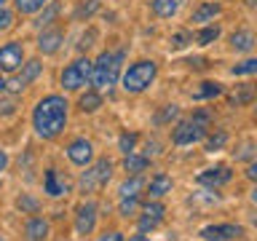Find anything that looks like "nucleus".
Returning a JSON list of instances; mask_svg holds the SVG:
<instances>
[{
    "instance_id": "1",
    "label": "nucleus",
    "mask_w": 257,
    "mask_h": 241,
    "mask_svg": "<svg viewBox=\"0 0 257 241\" xmlns=\"http://www.w3.org/2000/svg\"><path fill=\"white\" fill-rule=\"evenodd\" d=\"M72 115V102L62 91H48L32 104L30 110V129L40 142H56L67 132Z\"/></svg>"
},
{
    "instance_id": "2",
    "label": "nucleus",
    "mask_w": 257,
    "mask_h": 241,
    "mask_svg": "<svg viewBox=\"0 0 257 241\" xmlns=\"http://www.w3.org/2000/svg\"><path fill=\"white\" fill-rule=\"evenodd\" d=\"M158 75H161V64L156 59H150V56H140V59L123 64L118 86L126 96H142L156 86Z\"/></svg>"
},
{
    "instance_id": "3",
    "label": "nucleus",
    "mask_w": 257,
    "mask_h": 241,
    "mask_svg": "<svg viewBox=\"0 0 257 241\" xmlns=\"http://www.w3.org/2000/svg\"><path fill=\"white\" fill-rule=\"evenodd\" d=\"M126 64V48H104L91 59V88L110 91L118 86L120 70Z\"/></svg>"
},
{
    "instance_id": "4",
    "label": "nucleus",
    "mask_w": 257,
    "mask_h": 241,
    "mask_svg": "<svg viewBox=\"0 0 257 241\" xmlns=\"http://www.w3.org/2000/svg\"><path fill=\"white\" fill-rule=\"evenodd\" d=\"M112 177H115V161H112L110 156H96L91 164L78 172L75 190L83 198H96L102 190H107Z\"/></svg>"
},
{
    "instance_id": "5",
    "label": "nucleus",
    "mask_w": 257,
    "mask_h": 241,
    "mask_svg": "<svg viewBox=\"0 0 257 241\" xmlns=\"http://www.w3.org/2000/svg\"><path fill=\"white\" fill-rule=\"evenodd\" d=\"M86 86H91V56L78 54L59 70V88L62 94H78Z\"/></svg>"
},
{
    "instance_id": "6",
    "label": "nucleus",
    "mask_w": 257,
    "mask_h": 241,
    "mask_svg": "<svg viewBox=\"0 0 257 241\" xmlns=\"http://www.w3.org/2000/svg\"><path fill=\"white\" fill-rule=\"evenodd\" d=\"M209 132V126L193 120L190 115H180L169 129V142L172 148H193V145H201L204 137Z\"/></svg>"
},
{
    "instance_id": "7",
    "label": "nucleus",
    "mask_w": 257,
    "mask_h": 241,
    "mask_svg": "<svg viewBox=\"0 0 257 241\" xmlns=\"http://www.w3.org/2000/svg\"><path fill=\"white\" fill-rule=\"evenodd\" d=\"M43 67H46V64H43L40 56H30V59H24V64L14 72V75H6V94L22 96L40 75H43Z\"/></svg>"
},
{
    "instance_id": "8",
    "label": "nucleus",
    "mask_w": 257,
    "mask_h": 241,
    "mask_svg": "<svg viewBox=\"0 0 257 241\" xmlns=\"http://www.w3.org/2000/svg\"><path fill=\"white\" fill-rule=\"evenodd\" d=\"M169 214V206L164 198H142L140 204V212H137L134 222H137V233H145V236H150L153 230H158L161 225H164Z\"/></svg>"
},
{
    "instance_id": "9",
    "label": "nucleus",
    "mask_w": 257,
    "mask_h": 241,
    "mask_svg": "<svg viewBox=\"0 0 257 241\" xmlns=\"http://www.w3.org/2000/svg\"><path fill=\"white\" fill-rule=\"evenodd\" d=\"M96 225H99V201L83 198L72 212V230H75V236L88 238L96 233Z\"/></svg>"
},
{
    "instance_id": "10",
    "label": "nucleus",
    "mask_w": 257,
    "mask_h": 241,
    "mask_svg": "<svg viewBox=\"0 0 257 241\" xmlns=\"http://www.w3.org/2000/svg\"><path fill=\"white\" fill-rule=\"evenodd\" d=\"M64 40H67L64 24L62 22L48 24V27L35 32V51H38V56H56L64 48Z\"/></svg>"
},
{
    "instance_id": "11",
    "label": "nucleus",
    "mask_w": 257,
    "mask_h": 241,
    "mask_svg": "<svg viewBox=\"0 0 257 241\" xmlns=\"http://www.w3.org/2000/svg\"><path fill=\"white\" fill-rule=\"evenodd\" d=\"M64 158H67L70 166H75V169L88 166V164L96 158V145H94V140H91V137H83V134H78V137H72V140H67V145H64Z\"/></svg>"
},
{
    "instance_id": "12",
    "label": "nucleus",
    "mask_w": 257,
    "mask_h": 241,
    "mask_svg": "<svg viewBox=\"0 0 257 241\" xmlns=\"http://www.w3.org/2000/svg\"><path fill=\"white\" fill-rule=\"evenodd\" d=\"M236 180V169L230 164H214V166H206L196 174V185L198 188H206V190H220L225 185H230Z\"/></svg>"
},
{
    "instance_id": "13",
    "label": "nucleus",
    "mask_w": 257,
    "mask_h": 241,
    "mask_svg": "<svg viewBox=\"0 0 257 241\" xmlns=\"http://www.w3.org/2000/svg\"><path fill=\"white\" fill-rule=\"evenodd\" d=\"M72 190H75V182H72L62 169H56V166L43 169V193H46V198L59 201V198H67Z\"/></svg>"
},
{
    "instance_id": "14",
    "label": "nucleus",
    "mask_w": 257,
    "mask_h": 241,
    "mask_svg": "<svg viewBox=\"0 0 257 241\" xmlns=\"http://www.w3.org/2000/svg\"><path fill=\"white\" fill-rule=\"evenodd\" d=\"M27 59V48H24L22 40H6L0 43V72L3 75H14L16 70Z\"/></svg>"
},
{
    "instance_id": "15",
    "label": "nucleus",
    "mask_w": 257,
    "mask_h": 241,
    "mask_svg": "<svg viewBox=\"0 0 257 241\" xmlns=\"http://www.w3.org/2000/svg\"><path fill=\"white\" fill-rule=\"evenodd\" d=\"M244 225L238 222H209L198 230V236L204 241H238L244 238Z\"/></svg>"
},
{
    "instance_id": "16",
    "label": "nucleus",
    "mask_w": 257,
    "mask_h": 241,
    "mask_svg": "<svg viewBox=\"0 0 257 241\" xmlns=\"http://www.w3.org/2000/svg\"><path fill=\"white\" fill-rule=\"evenodd\" d=\"M24 241H48L51 238V220L46 214H30L22 222Z\"/></svg>"
},
{
    "instance_id": "17",
    "label": "nucleus",
    "mask_w": 257,
    "mask_h": 241,
    "mask_svg": "<svg viewBox=\"0 0 257 241\" xmlns=\"http://www.w3.org/2000/svg\"><path fill=\"white\" fill-rule=\"evenodd\" d=\"M222 3L220 0H201V3L190 11V16H188V22H190V27H201V24H212V22H217L222 16Z\"/></svg>"
},
{
    "instance_id": "18",
    "label": "nucleus",
    "mask_w": 257,
    "mask_h": 241,
    "mask_svg": "<svg viewBox=\"0 0 257 241\" xmlns=\"http://www.w3.org/2000/svg\"><path fill=\"white\" fill-rule=\"evenodd\" d=\"M102 107H104V94L91 88V86H86L83 91H78V99L72 104V110L80 112V115H94V112H99Z\"/></svg>"
},
{
    "instance_id": "19",
    "label": "nucleus",
    "mask_w": 257,
    "mask_h": 241,
    "mask_svg": "<svg viewBox=\"0 0 257 241\" xmlns=\"http://www.w3.org/2000/svg\"><path fill=\"white\" fill-rule=\"evenodd\" d=\"M254 46H257V38H254V32L249 30V27H238V30H233L230 35H228V48H230L233 54L252 56Z\"/></svg>"
},
{
    "instance_id": "20",
    "label": "nucleus",
    "mask_w": 257,
    "mask_h": 241,
    "mask_svg": "<svg viewBox=\"0 0 257 241\" xmlns=\"http://www.w3.org/2000/svg\"><path fill=\"white\" fill-rule=\"evenodd\" d=\"M174 177L166 174V172H156L145 182V198H166L169 193L174 190Z\"/></svg>"
},
{
    "instance_id": "21",
    "label": "nucleus",
    "mask_w": 257,
    "mask_h": 241,
    "mask_svg": "<svg viewBox=\"0 0 257 241\" xmlns=\"http://www.w3.org/2000/svg\"><path fill=\"white\" fill-rule=\"evenodd\" d=\"M222 94H225V86L220 80L206 78V80H201V83H196V88L190 91V99L193 102H214V99H220Z\"/></svg>"
},
{
    "instance_id": "22",
    "label": "nucleus",
    "mask_w": 257,
    "mask_h": 241,
    "mask_svg": "<svg viewBox=\"0 0 257 241\" xmlns=\"http://www.w3.org/2000/svg\"><path fill=\"white\" fill-rule=\"evenodd\" d=\"M59 16H62V0H51V3H46L35 16H30L32 19V30H43L48 27V24H56L59 22Z\"/></svg>"
},
{
    "instance_id": "23",
    "label": "nucleus",
    "mask_w": 257,
    "mask_h": 241,
    "mask_svg": "<svg viewBox=\"0 0 257 241\" xmlns=\"http://www.w3.org/2000/svg\"><path fill=\"white\" fill-rule=\"evenodd\" d=\"M182 8H185V0H150V14L161 22L177 19Z\"/></svg>"
},
{
    "instance_id": "24",
    "label": "nucleus",
    "mask_w": 257,
    "mask_h": 241,
    "mask_svg": "<svg viewBox=\"0 0 257 241\" xmlns=\"http://www.w3.org/2000/svg\"><path fill=\"white\" fill-rule=\"evenodd\" d=\"M220 38H222V24H220V22L201 24V27L193 30V46H198V48L212 46V43H217Z\"/></svg>"
},
{
    "instance_id": "25",
    "label": "nucleus",
    "mask_w": 257,
    "mask_h": 241,
    "mask_svg": "<svg viewBox=\"0 0 257 241\" xmlns=\"http://www.w3.org/2000/svg\"><path fill=\"white\" fill-rule=\"evenodd\" d=\"M14 209H16L19 214H24V217H30V214H40V212H43V198L35 196V193H30V190L16 193V198H14Z\"/></svg>"
},
{
    "instance_id": "26",
    "label": "nucleus",
    "mask_w": 257,
    "mask_h": 241,
    "mask_svg": "<svg viewBox=\"0 0 257 241\" xmlns=\"http://www.w3.org/2000/svg\"><path fill=\"white\" fill-rule=\"evenodd\" d=\"M222 96L228 99L230 107H249L254 102V86H252V80H246V83H238L233 91H225Z\"/></svg>"
},
{
    "instance_id": "27",
    "label": "nucleus",
    "mask_w": 257,
    "mask_h": 241,
    "mask_svg": "<svg viewBox=\"0 0 257 241\" xmlns=\"http://www.w3.org/2000/svg\"><path fill=\"white\" fill-rule=\"evenodd\" d=\"M150 166H153V161L145 156V153H140V150L126 153V156L120 158V169H123V174H145Z\"/></svg>"
},
{
    "instance_id": "28",
    "label": "nucleus",
    "mask_w": 257,
    "mask_h": 241,
    "mask_svg": "<svg viewBox=\"0 0 257 241\" xmlns=\"http://www.w3.org/2000/svg\"><path fill=\"white\" fill-rule=\"evenodd\" d=\"M201 145H204V153H209V156H212V153H220V150H225L230 145V132L228 129H214L212 126Z\"/></svg>"
},
{
    "instance_id": "29",
    "label": "nucleus",
    "mask_w": 257,
    "mask_h": 241,
    "mask_svg": "<svg viewBox=\"0 0 257 241\" xmlns=\"http://www.w3.org/2000/svg\"><path fill=\"white\" fill-rule=\"evenodd\" d=\"M182 115V107L177 102H169V104H164V107H158L156 112H153V126H158V129H166V126H172L177 118Z\"/></svg>"
},
{
    "instance_id": "30",
    "label": "nucleus",
    "mask_w": 257,
    "mask_h": 241,
    "mask_svg": "<svg viewBox=\"0 0 257 241\" xmlns=\"http://www.w3.org/2000/svg\"><path fill=\"white\" fill-rule=\"evenodd\" d=\"M99 11H102V0H78L70 19L72 22H91Z\"/></svg>"
},
{
    "instance_id": "31",
    "label": "nucleus",
    "mask_w": 257,
    "mask_h": 241,
    "mask_svg": "<svg viewBox=\"0 0 257 241\" xmlns=\"http://www.w3.org/2000/svg\"><path fill=\"white\" fill-rule=\"evenodd\" d=\"M145 182H148V177H145V174H126V180L118 182V198L142 196V193H145Z\"/></svg>"
},
{
    "instance_id": "32",
    "label": "nucleus",
    "mask_w": 257,
    "mask_h": 241,
    "mask_svg": "<svg viewBox=\"0 0 257 241\" xmlns=\"http://www.w3.org/2000/svg\"><path fill=\"white\" fill-rule=\"evenodd\" d=\"M190 46H193V27H180L169 35V51L172 54H180Z\"/></svg>"
},
{
    "instance_id": "33",
    "label": "nucleus",
    "mask_w": 257,
    "mask_h": 241,
    "mask_svg": "<svg viewBox=\"0 0 257 241\" xmlns=\"http://www.w3.org/2000/svg\"><path fill=\"white\" fill-rule=\"evenodd\" d=\"M140 142H142L140 132H134V129H123V132L118 134V140H115V148H118L120 156H126V153H134L137 148H140Z\"/></svg>"
},
{
    "instance_id": "34",
    "label": "nucleus",
    "mask_w": 257,
    "mask_h": 241,
    "mask_svg": "<svg viewBox=\"0 0 257 241\" xmlns=\"http://www.w3.org/2000/svg\"><path fill=\"white\" fill-rule=\"evenodd\" d=\"M145 196H126V198H118L115 204V212L120 220H134L137 212H140V204H142Z\"/></svg>"
},
{
    "instance_id": "35",
    "label": "nucleus",
    "mask_w": 257,
    "mask_h": 241,
    "mask_svg": "<svg viewBox=\"0 0 257 241\" xmlns=\"http://www.w3.org/2000/svg\"><path fill=\"white\" fill-rule=\"evenodd\" d=\"M230 156L236 164H249V161H257V145L252 140H244L236 145V150H230Z\"/></svg>"
},
{
    "instance_id": "36",
    "label": "nucleus",
    "mask_w": 257,
    "mask_h": 241,
    "mask_svg": "<svg viewBox=\"0 0 257 241\" xmlns=\"http://www.w3.org/2000/svg\"><path fill=\"white\" fill-rule=\"evenodd\" d=\"M96 40H99V30H96L94 24H88V27L80 32V38H78V43H75V51L78 54H88L96 46Z\"/></svg>"
},
{
    "instance_id": "37",
    "label": "nucleus",
    "mask_w": 257,
    "mask_h": 241,
    "mask_svg": "<svg viewBox=\"0 0 257 241\" xmlns=\"http://www.w3.org/2000/svg\"><path fill=\"white\" fill-rule=\"evenodd\" d=\"M46 3H51V0H11V8L19 16H35Z\"/></svg>"
},
{
    "instance_id": "38",
    "label": "nucleus",
    "mask_w": 257,
    "mask_h": 241,
    "mask_svg": "<svg viewBox=\"0 0 257 241\" xmlns=\"http://www.w3.org/2000/svg\"><path fill=\"white\" fill-rule=\"evenodd\" d=\"M228 72H230L233 78H252L254 72H257V56H246L244 62H236Z\"/></svg>"
},
{
    "instance_id": "39",
    "label": "nucleus",
    "mask_w": 257,
    "mask_h": 241,
    "mask_svg": "<svg viewBox=\"0 0 257 241\" xmlns=\"http://www.w3.org/2000/svg\"><path fill=\"white\" fill-rule=\"evenodd\" d=\"M19 99L22 96H11V94H0V120L11 118L19 112Z\"/></svg>"
},
{
    "instance_id": "40",
    "label": "nucleus",
    "mask_w": 257,
    "mask_h": 241,
    "mask_svg": "<svg viewBox=\"0 0 257 241\" xmlns=\"http://www.w3.org/2000/svg\"><path fill=\"white\" fill-rule=\"evenodd\" d=\"M16 19H19V14H16L11 6H3V8H0V35L11 32V30L16 27Z\"/></svg>"
},
{
    "instance_id": "41",
    "label": "nucleus",
    "mask_w": 257,
    "mask_h": 241,
    "mask_svg": "<svg viewBox=\"0 0 257 241\" xmlns=\"http://www.w3.org/2000/svg\"><path fill=\"white\" fill-rule=\"evenodd\" d=\"M161 148H164V145H161V142L156 140V137H153V140L148 137V140H145V145H142V148H137V150H140V153H145V156H148L150 161H156V158L161 156V153H164Z\"/></svg>"
},
{
    "instance_id": "42",
    "label": "nucleus",
    "mask_w": 257,
    "mask_h": 241,
    "mask_svg": "<svg viewBox=\"0 0 257 241\" xmlns=\"http://www.w3.org/2000/svg\"><path fill=\"white\" fill-rule=\"evenodd\" d=\"M94 241H126V233L118 230V228H104Z\"/></svg>"
},
{
    "instance_id": "43",
    "label": "nucleus",
    "mask_w": 257,
    "mask_h": 241,
    "mask_svg": "<svg viewBox=\"0 0 257 241\" xmlns=\"http://www.w3.org/2000/svg\"><path fill=\"white\" fill-rule=\"evenodd\" d=\"M8 166H11V153H8L6 148H0V177L8 172Z\"/></svg>"
},
{
    "instance_id": "44",
    "label": "nucleus",
    "mask_w": 257,
    "mask_h": 241,
    "mask_svg": "<svg viewBox=\"0 0 257 241\" xmlns=\"http://www.w3.org/2000/svg\"><path fill=\"white\" fill-rule=\"evenodd\" d=\"M244 177L249 182L257 180V161H249V164H244Z\"/></svg>"
},
{
    "instance_id": "45",
    "label": "nucleus",
    "mask_w": 257,
    "mask_h": 241,
    "mask_svg": "<svg viewBox=\"0 0 257 241\" xmlns=\"http://www.w3.org/2000/svg\"><path fill=\"white\" fill-rule=\"evenodd\" d=\"M126 241H153V238L145 236V233H134V236H126Z\"/></svg>"
},
{
    "instance_id": "46",
    "label": "nucleus",
    "mask_w": 257,
    "mask_h": 241,
    "mask_svg": "<svg viewBox=\"0 0 257 241\" xmlns=\"http://www.w3.org/2000/svg\"><path fill=\"white\" fill-rule=\"evenodd\" d=\"M0 94H6V75L0 72Z\"/></svg>"
},
{
    "instance_id": "47",
    "label": "nucleus",
    "mask_w": 257,
    "mask_h": 241,
    "mask_svg": "<svg viewBox=\"0 0 257 241\" xmlns=\"http://www.w3.org/2000/svg\"><path fill=\"white\" fill-rule=\"evenodd\" d=\"M244 6L249 8V11H254V6H257V0H244Z\"/></svg>"
},
{
    "instance_id": "48",
    "label": "nucleus",
    "mask_w": 257,
    "mask_h": 241,
    "mask_svg": "<svg viewBox=\"0 0 257 241\" xmlns=\"http://www.w3.org/2000/svg\"><path fill=\"white\" fill-rule=\"evenodd\" d=\"M8 3H11V0H0V8H3V6H8Z\"/></svg>"
},
{
    "instance_id": "49",
    "label": "nucleus",
    "mask_w": 257,
    "mask_h": 241,
    "mask_svg": "<svg viewBox=\"0 0 257 241\" xmlns=\"http://www.w3.org/2000/svg\"><path fill=\"white\" fill-rule=\"evenodd\" d=\"M0 241H8V238H6V236H3V233H0Z\"/></svg>"
}]
</instances>
